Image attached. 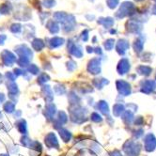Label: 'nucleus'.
<instances>
[{"label": "nucleus", "mask_w": 156, "mask_h": 156, "mask_svg": "<svg viewBox=\"0 0 156 156\" xmlns=\"http://www.w3.org/2000/svg\"><path fill=\"white\" fill-rule=\"evenodd\" d=\"M152 12H153L154 14H156V5H154V7H153V9H152Z\"/></svg>", "instance_id": "nucleus-2"}, {"label": "nucleus", "mask_w": 156, "mask_h": 156, "mask_svg": "<svg viewBox=\"0 0 156 156\" xmlns=\"http://www.w3.org/2000/svg\"><path fill=\"white\" fill-rule=\"evenodd\" d=\"M137 1H141V0H137Z\"/></svg>", "instance_id": "nucleus-3"}, {"label": "nucleus", "mask_w": 156, "mask_h": 156, "mask_svg": "<svg viewBox=\"0 0 156 156\" xmlns=\"http://www.w3.org/2000/svg\"><path fill=\"white\" fill-rule=\"evenodd\" d=\"M154 1H156V0H154Z\"/></svg>", "instance_id": "nucleus-4"}, {"label": "nucleus", "mask_w": 156, "mask_h": 156, "mask_svg": "<svg viewBox=\"0 0 156 156\" xmlns=\"http://www.w3.org/2000/svg\"><path fill=\"white\" fill-rule=\"evenodd\" d=\"M107 3H108V6L111 9H113L119 4V0H107Z\"/></svg>", "instance_id": "nucleus-1"}]
</instances>
